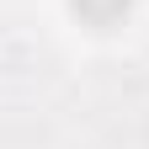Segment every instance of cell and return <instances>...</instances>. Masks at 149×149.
<instances>
[{"instance_id":"1","label":"cell","mask_w":149,"mask_h":149,"mask_svg":"<svg viewBox=\"0 0 149 149\" xmlns=\"http://www.w3.org/2000/svg\"><path fill=\"white\" fill-rule=\"evenodd\" d=\"M69 11L80 16L85 27H96V32H112L117 22H128L133 0H69Z\"/></svg>"}]
</instances>
